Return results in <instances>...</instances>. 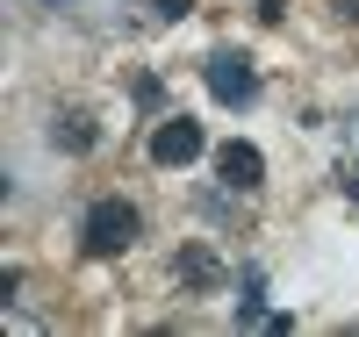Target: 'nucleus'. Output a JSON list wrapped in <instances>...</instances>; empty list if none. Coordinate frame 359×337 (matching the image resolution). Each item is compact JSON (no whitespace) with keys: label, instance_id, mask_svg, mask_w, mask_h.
<instances>
[{"label":"nucleus","instance_id":"obj_1","mask_svg":"<svg viewBox=\"0 0 359 337\" xmlns=\"http://www.w3.org/2000/svg\"><path fill=\"white\" fill-rule=\"evenodd\" d=\"M79 244H86V259H115V252H130L137 244V208L123 194H108L86 208V223H79Z\"/></svg>","mask_w":359,"mask_h":337},{"label":"nucleus","instance_id":"obj_2","mask_svg":"<svg viewBox=\"0 0 359 337\" xmlns=\"http://www.w3.org/2000/svg\"><path fill=\"white\" fill-rule=\"evenodd\" d=\"M201 79H208V94H216L223 108H245L252 94H259V72H252V57H237V50H216L201 65Z\"/></svg>","mask_w":359,"mask_h":337},{"label":"nucleus","instance_id":"obj_3","mask_svg":"<svg viewBox=\"0 0 359 337\" xmlns=\"http://www.w3.org/2000/svg\"><path fill=\"white\" fill-rule=\"evenodd\" d=\"M151 158L158 165H194L201 158V122H187V115L158 122V130H151Z\"/></svg>","mask_w":359,"mask_h":337},{"label":"nucleus","instance_id":"obj_4","mask_svg":"<svg viewBox=\"0 0 359 337\" xmlns=\"http://www.w3.org/2000/svg\"><path fill=\"white\" fill-rule=\"evenodd\" d=\"M172 273H180V287H187V294H216V287H223V259L208 252V244H180Z\"/></svg>","mask_w":359,"mask_h":337},{"label":"nucleus","instance_id":"obj_5","mask_svg":"<svg viewBox=\"0 0 359 337\" xmlns=\"http://www.w3.org/2000/svg\"><path fill=\"white\" fill-rule=\"evenodd\" d=\"M216 172L230 179L237 194H252L259 179H266V158H259V144H223V151H216Z\"/></svg>","mask_w":359,"mask_h":337},{"label":"nucleus","instance_id":"obj_6","mask_svg":"<svg viewBox=\"0 0 359 337\" xmlns=\"http://www.w3.org/2000/svg\"><path fill=\"white\" fill-rule=\"evenodd\" d=\"M50 144H57V151H94V144H101V130H94V115L65 108V115L50 122Z\"/></svg>","mask_w":359,"mask_h":337},{"label":"nucleus","instance_id":"obj_7","mask_svg":"<svg viewBox=\"0 0 359 337\" xmlns=\"http://www.w3.org/2000/svg\"><path fill=\"white\" fill-rule=\"evenodd\" d=\"M237 323H266V280L245 273V294H237Z\"/></svg>","mask_w":359,"mask_h":337},{"label":"nucleus","instance_id":"obj_8","mask_svg":"<svg viewBox=\"0 0 359 337\" xmlns=\"http://www.w3.org/2000/svg\"><path fill=\"white\" fill-rule=\"evenodd\" d=\"M151 8H158L165 22H180V15H187V8H194V0H151Z\"/></svg>","mask_w":359,"mask_h":337},{"label":"nucleus","instance_id":"obj_9","mask_svg":"<svg viewBox=\"0 0 359 337\" xmlns=\"http://www.w3.org/2000/svg\"><path fill=\"white\" fill-rule=\"evenodd\" d=\"M338 15H352V22H359V0H338Z\"/></svg>","mask_w":359,"mask_h":337},{"label":"nucleus","instance_id":"obj_10","mask_svg":"<svg viewBox=\"0 0 359 337\" xmlns=\"http://www.w3.org/2000/svg\"><path fill=\"white\" fill-rule=\"evenodd\" d=\"M43 8H72V0H43Z\"/></svg>","mask_w":359,"mask_h":337}]
</instances>
